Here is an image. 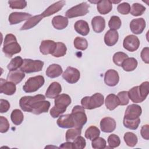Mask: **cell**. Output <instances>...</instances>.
<instances>
[{
	"label": "cell",
	"mask_w": 149,
	"mask_h": 149,
	"mask_svg": "<svg viewBox=\"0 0 149 149\" xmlns=\"http://www.w3.org/2000/svg\"><path fill=\"white\" fill-rule=\"evenodd\" d=\"M66 2L65 1H58L51 6H49L47 9H45L41 14L39 15H36L31 17L20 28L21 30H28L30 29L35 26H36L44 17L49 16L58 11H59L63 6L65 5Z\"/></svg>",
	"instance_id": "1"
},
{
	"label": "cell",
	"mask_w": 149,
	"mask_h": 149,
	"mask_svg": "<svg viewBox=\"0 0 149 149\" xmlns=\"http://www.w3.org/2000/svg\"><path fill=\"white\" fill-rule=\"evenodd\" d=\"M54 103L55 105L50 110V115L56 118L66 111L68 106L71 103V98L69 95L62 94L55 98Z\"/></svg>",
	"instance_id": "2"
},
{
	"label": "cell",
	"mask_w": 149,
	"mask_h": 149,
	"mask_svg": "<svg viewBox=\"0 0 149 149\" xmlns=\"http://www.w3.org/2000/svg\"><path fill=\"white\" fill-rule=\"evenodd\" d=\"M2 51L8 58H10L13 55L18 54L21 51L20 45L17 42L15 36L12 34L6 35L3 41Z\"/></svg>",
	"instance_id": "3"
},
{
	"label": "cell",
	"mask_w": 149,
	"mask_h": 149,
	"mask_svg": "<svg viewBox=\"0 0 149 149\" xmlns=\"http://www.w3.org/2000/svg\"><path fill=\"white\" fill-rule=\"evenodd\" d=\"M104 95L100 93H95L91 97L86 96L81 100L82 107L87 109H93L98 108L104 104Z\"/></svg>",
	"instance_id": "4"
},
{
	"label": "cell",
	"mask_w": 149,
	"mask_h": 149,
	"mask_svg": "<svg viewBox=\"0 0 149 149\" xmlns=\"http://www.w3.org/2000/svg\"><path fill=\"white\" fill-rule=\"evenodd\" d=\"M70 114L73 120L74 127L81 129L87 120L84 108L81 106L76 105L72 109Z\"/></svg>",
	"instance_id": "5"
},
{
	"label": "cell",
	"mask_w": 149,
	"mask_h": 149,
	"mask_svg": "<svg viewBox=\"0 0 149 149\" xmlns=\"http://www.w3.org/2000/svg\"><path fill=\"white\" fill-rule=\"evenodd\" d=\"M45 80L42 76H36L30 77L23 87L24 92L30 93L37 91L44 84Z\"/></svg>",
	"instance_id": "6"
},
{
	"label": "cell",
	"mask_w": 149,
	"mask_h": 149,
	"mask_svg": "<svg viewBox=\"0 0 149 149\" xmlns=\"http://www.w3.org/2000/svg\"><path fill=\"white\" fill-rule=\"evenodd\" d=\"M44 63V62L40 60L24 59L23 65L20 67V70L26 73L40 72L42 70Z\"/></svg>",
	"instance_id": "7"
},
{
	"label": "cell",
	"mask_w": 149,
	"mask_h": 149,
	"mask_svg": "<svg viewBox=\"0 0 149 149\" xmlns=\"http://www.w3.org/2000/svg\"><path fill=\"white\" fill-rule=\"evenodd\" d=\"M89 7L90 6L87 2H82L68 10L65 15L68 18L84 16L88 12Z\"/></svg>",
	"instance_id": "8"
},
{
	"label": "cell",
	"mask_w": 149,
	"mask_h": 149,
	"mask_svg": "<svg viewBox=\"0 0 149 149\" xmlns=\"http://www.w3.org/2000/svg\"><path fill=\"white\" fill-rule=\"evenodd\" d=\"M50 107V102L45 100H40L34 102L29 108V112L36 115H40L42 113L47 112Z\"/></svg>",
	"instance_id": "9"
},
{
	"label": "cell",
	"mask_w": 149,
	"mask_h": 149,
	"mask_svg": "<svg viewBox=\"0 0 149 149\" xmlns=\"http://www.w3.org/2000/svg\"><path fill=\"white\" fill-rule=\"evenodd\" d=\"M45 97L42 94H38L34 96L22 97L19 101V105L24 112H29L30 107L35 101L40 100H45Z\"/></svg>",
	"instance_id": "10"
},
{
	"label": "cell",
	"mask_w": 149,
	"mask_h": 149,
	"mask_svg": "<svg viewBox=\"0 0 149 149\" xmlns=\"http://www.w3.org/2000/svg\"><path fill=\"white\" fill-rule=\"evenodd\" d=\"M63 78L69 83L74 84L79 81L80 73L76 68L68 66L62 74Z\"/></svg>",
	"instance_id": "11"
},
{
	"label": "cell",
	"mask_w": 149,
	"mask_h": 149,
	"mask_svg": "<svg viewBox=\"0 0 149 149\" xmlns=\"http://www.w3.org/2000/svg\"><path fill=\"white\" fill-rule=\"evenodd\" d=\"M123 46L125 49L130 52L136 51L140 46V41L137 37L134 35L127 36L123 42Z\"/></svg>",
	"instance_id": "12"
},
{
	"label": "cell",
	"mask_w": 149,
	"mask_h": 149,
	"mask_svg": "<svg viewBox=\"0 0 149 149\" xmlns=\"http://www.w3.org/2000/svg\"><path fill=\"white\" fill-rule=\"evenodd\" d=\"M119 81V76L117 71L109 69L106 72L104 76V81L107 85L110 87L115 86Z\"/></svg>",
	"instance_id": "13"
},
{
	"label": "cell",
	"mask_w": 149,
	"mask_h": 149,
	"mask_svg": "<svg viewBox=\"0 0 149 149\" xmlns=\"http://www.w3.org/2000/svg\"><path fill=\"white\" fill-rule=\"evenodd\" d=\"M141 108L136 104H131L129 105L125 112L124 118L129 119H134L139 116L141 114Z\"/></svg>",
	"instance_id": "14"
},
{
	"label": "cell",
	"mask_w": 149,
	"mask_h": 149,
	"mask_svg": "<svg viewBox=\"0 0 149 149\" xmlns=\"http://www.w3.org/2000/svg\"><path fill=\"white\" fill-rule=\"evenodd\" d=\"M16 90L15 83L5 80L1 78L0 80V93L8 95H11L15 93Z\"/></svg>",
	"instance_id": "15"
},
{
	"label": "cell",
	"mask_w": 149,
	"mask_h": 149,
	"mask_svg": "<svg viewBox=\"0 0 149 149\" xmlns=\"http://www.w3.org/2000/svg\"><path fill=\"white\" fill-rule=\"evenodd\" d=\"M146 27V22L143 18L133 19L130 23V29L135 34H141Z\"/></svg>",
	"instance_id": "16"
},
{
	"label": "cell",
	"mask_w": 149,
	"mask_h": 149,
	"mask_svg": "<svg viewBox=\"0 0 149 149\" xmlns=\"http://www.w3.org/2000/svg\"><path fill=\"white\" fill-rule=\"evenodd\" d=\"M31 17V15L28 13L12 12L9 16V22L10 24H16Z\"/></svg>",
	"instance_id": "17"
},
{
	"label": "cell",
	"mask_w": 149,
	"mask_h": 149,
	"mask_svg": "<svg viewBox=\"0 0 149 149\" xmlns=\"http://www.w3.org/2000/svg\"><path fill=\"white\" fill-rule=\"evenodd\" d=\"M100 127L102 132L111 133L115 130L116 128V122L112 118H104L100 122Z\"/></svg>",
	"instance_id": "18"
},
{
	"label": "cell",
	"mask_w": 149,
	"mask_h": 149,
	"mask_svg": "<svg viewBox=\"0 0 149 149\" xmlns=\"http://www.w3.org/2000/svg\"><path fill=\"white\" fill-rule=\"evenodd\" d=\"M56 47V42L52 40H43L41 42L40 46V51L43 55L52 54Z\"/></svg>",
	"instance_id": "19"
},
{
	"label": "cell",
	"mask_w": 149,
	"mask_h": 149,
	"mask_svg": "<svg viewBox=\"0 0 149 149\" xmlns=\"http://www.w3.org/2000/svg\"><path fill=\"white\" fill-rule=\"evenodd\" d=\"M62 91V87L61 84L56 81L52 82L48 87L45 96L48 98H55Z\"/></svg>",
	"instance_id": "20"
},
{
	"label": "cell",
	"mask_w": 149,
	"mask_h": 149,
	"mask_svg": "<svg viewBox=\"0 0 149 149\" xmlns=\"http://www.w3.org/2000/svg\"><path fill=\"white\" fill-rule=\"evenodd\" d=\"M56 123L61 128H71L74 127V122L71 114H66L61 115L58 119Z\"/></svg>",
	"instance_id": "21"
},
{
	"label": "cell",
	"mask_w": 149,
	"mask_h": 149,
	"mask_svg": "<svg viewBox=\"0 0 149 149\" xmlns=\"http://www.w3.org/2000/svg\"><path fill=\"white\" fill-rule=\"evenodd\" d=\"M91 25L93 30L98 33H101L105 27V21L104 17L100 16L94 17L91 20Z\"/></svg>",
	"instance_id": "22"
},
{
	"label": "cell",
	"mask_w": 149,
	"mask_h": 149,
	"mask_svg": "<svg viewBox=\"0 0 149 149\" xmlns=\"http://www.w3.org/2000/svg\"><path fill=\"white\" fill-rule=\"evenodd\" d=\"M24 77V73L20 69H17L16 70L10 71L8 73L7 76V80L11 81L16 84L21 82Z\"/></svg>",
	"instance_id": "23"
},
{
	"label": "cell",
	"mask_w": 149,
	"mask_h": 149,
	"mask_svg": "<svg viewBox=\"0 0 149 149\" xmlns=\"http://www.w3.org/2000/svg\"><path fill=\"white\" fill-rule=\"evenodd\" d=\"M119 38L117 31L109 30L107 31L104 36V42L108 46H113L116 44Z\"/></svg>",
	"instance_id": "24"
},
{
	"label": "cell",
	"mask_w": 149,
	"mask_h": 149,
	"mask_svg": "<svg viewBox=\"0 0 149 149\" xmlns=\"http://www.w3.org/2000/svg\"><path fill=\"white\" fill-rule=\"evenodd\" d=\"M97 5V10L102 15L108 13L112 9V3L109 0L98 1Z\"/></svg>",
	"instance_id": "25"
},
{
	"label": "cell",
	"mask_w": 149,
	"mask_h": 149,
	"mask_svg": "<svg viewBox=\"0 0 149 149\" xmlns=\"http://www.w3.org/2000/svg\"><path fill=\"white\" fill-rule=\"evenodd\" d=\"M74 28L77 33L84 36H87L90 31L88 24L87 22L83 20H79L77 21L74 23Z\"/></svg>",
	"instance_id": "26"
},
{
	"label": "cell",
	"mask_w": 149,
	"mask_h": 149,
	"mask_svg": "<svg viewBox=\"0 0 149 149\" xmlns=\"http://www.w3.org/2000/svg\"><path fill=\"white\" fill-rule=\"evenodd\" d=\"M62 67L58 64H52L49 65L46 70V75L50 78H55L59 76L62 73Z\"/></svg>",
	"instance_id": "27"
},
{
	"label": "cell",
	"mask_w": 149,
	"mask_h": 149,
	"mask_svg": "<svg viewBox=\"0 0 149 149\" xmlns=\"http://www.w3.org/2000/svg\"><path fill=\"white\" fill-rule=\"evenodd\" d=\"M52 23L56 29L62 30L67 27L68 24V19L64 16L58 15L53 17Z\"/></svg>",
	"instance_id": "28"
},
{
	"label": "cell",
	"mask_w": 149,
	"mask_h": 149,
	"mask_svg": "<svg viewBox=\"0 0 149 149\" xmlns=\"http://www.w3.org/2000/svg\"><path fill=\"white\" fill-rule=\"evenodd\" d=\"M105 104L107 108L110 111L115 109L118 105H120L117 95L114 94H110L107 96Z\"/></svg>",
	"instance_id": "29"
},
{
	"label": "cell",
	"mask_w": 149,
	"mask_h": 149,
	"mask_svg": "<svg viewBox=\"0 0 149 149\" xmlns=\"http://www.w3.org/2000/svg\"><path fill=\"white\" fill-rule=\"evenodd\" d=\"M128 95L129 98L134 103H140L144 100L140 95L139 86H135L132 88L128 91Z\"/></svg>",
	"instance_id": "30"
},
{
	"label": "cell",
	"mask_w": 149,
	"mask_h": 149,
	"mask_svg": "<svg viewBox=\"0 0 149 149\" xmlns=\"http://www.w3.org/2000/svg\"><path fill=\"white\" fill-rule=\"evenodd\" d=\"M137 63V61L134 58H127L123 61L121 66L125 71L130 72L136 68Z\"/></svg>",
	"instance_id": "31"
},
{
	"label": "cell",
	"mask_w": 149,
	"mask_h": 149,
	"mask_svg": "<svg viewBox=\"0 0 149 149\" xmlns=\"http://www.w3.org/2000/svg\"><path fill=\"white\" fill-rule=\"evenodd\" d=\"M10 118L13 124L15 125H19L22 123L24 119V116L20 110L16 109L12 111L10 115Z\"/></svg>",
	"instance_id": "32"
},
{
	"label": "cell",
	"mask_w": 149,
	"mask_h": 149,
	"mask_svg": "<svg viewBox=\"0 0 149 149\" xmlns=\"http://www.w3.org/2000/svg\"><path fill=\"white\" fill-rule=\"evenodd\" d=\"M100 131L98 127L94 126H91L86 130L85 132V137L86 139L93 140L99 137Z\"/></svg>",
	"instance_id": "33"
},
{
	"label": "cell",
	"mask_w": 149,
	"mask_h": 149,
	"mask_svg": "<svg viewBox=\"0 0 149 149\" xmlns=\"http://www.w3.org/2000/svg\"><path fill=\"white\" fill-rule=\"evenodd\" d=\"M125 142L129 147H134L137 143L138 139L137 136L132 132H126L123 137Z\"/></svg>",
	"instance_id": "34"
},
{
	"label": "cell",
	"mask_w": 149,
	"mask_h": 149,
	"mask_svg": "<svg viewBox=\"0 0 149 149\" xmlns=\"http://www.w3.org/2000/svg\"><path fill=\"white\" fill-rule=\"evenodd\" d=\"M23 63V59L20 56H16L13 58L7 66V68L10 70H16L20 68Z\"/></svg>",
	"instance_id": "35"
},
{
	"label": "cell",
	"mask_w": 149,
	"mask_h": 149,
	"mask_svg": "<svg viewBox=\"0 0 149 149\" xmlns=\"http://www.w3.org/2000/svg\"><path fill=\"white\" fill-rule=\"evenodd\" d=\"M66 51H67V48L65 44L62 42H56V48L54 52L52 54V55L54 57H56V58L61 57L64 56L66 54Z\"/></svg>",
	"instance_id": "36"
},
{
	"label": "cell",
	"mask_w": 149,
	"mask_h": 149,
	"mask_svg": "<svg viewBox=\"0 0 149 149\" xmlns=\"http://www.w3.org/2000/svg\"><path fill=\"white\" fill-rule=\"evenodd\" d=\"M125 127L132 130H136L139 127L140 123V119L139 118L134 119H129L123 118V121Z\"/></svg>",
	"instance_id": "37"
},
{
	"label": "cell",
	"mask_w": 149,
	"mask_h": 149,
	"mask_svg": "<svg viewBox=\"0 0 149 149\" xmlns=\"http://www.w3.org/2000/svg\"><path fill=\"white\" fill-rule=\"evenodd\" d=\"M145 10L146 7H144L143 5L139 3H134L132 6L130 12L132 15L138 16L143 15Z\"/></svg>",
	"instance_id": "38"
},
{
	"label": "cell",
	"mask_w": 149,
	"mask_h": 149,
	"mask_svg": "<svg viewBox=\"0 0 149 149\" xmlns=\"http://www.w3.org/2000/svg\"><path fill=\"white\" fill-rule=\"evenodd\" d=\"M73 44L74 47L79 50L84 51L88 47V42L86 38L77 37L74 40Z\"/></svg>",
	"instance_id": "39"
},
{
	"label": "cell",
	"mask_w": 149,
	"mask_h": 149,
	"mask_svg": "<svg viewBox=\"0 0 149 149\" xmlns=\"http://www.w3.org/2000/svg\"><path fill=\"white\" fill-rule=\"evenodd\" d=\"M81 129L74 128L70 129L67 130L66 133V140L67 141H70L74 140L77 137L81 134Z\"/></svg>",
	"instance_id": "40"
},
{
	"label": "cell",
	"mask_w": 149,
	"mask_h": 149,
	"mask_svg": "<svg viewBox=\"0 0 149 149\" xmlns=\"http://www.w3.org/2000/svg\"><path fill=\"white\" fill-rule=\"evenodd\" d=\"M122 24V22L119 17L117 16H112L109 22H108V26L110 28V30H116L119 29Z\"/></svg>",
	"instance_id": "41"
},
{
	"label": "cell",
	"mask_w": 149,
	"mask_h": 149,
	"mask_svg": "<svg viewBox=\"0 0 149 149\" xmlns=\"http://www.w3.org/2000/svg\"><path fill=\"white\" fill-rule=\"evenodd\" d=\"M128 58L127 54L122 52H116L113 56V61L115 65L121 66L123 61Z\"/></svg>",
	"instance_id": "42"
},
{
	"label": "cell",
	"mask_w": 149,
	"mask_h": 149,
	"mask_svg": "<svg viewBox=\"0 0 149 149\" xmlns=\"http://www.w3.org/2000/svg\"><path fill=\"white\" fill-rule=\"evenodd\" d=\"M92 147L95 149H103L106 147V141L102 137H98L92 140Z\"/></svg>",
	"instance_id": "43"
},
{
	"label": "cell",
	"mask_w": 149,
	"mask_h": 149,
	"mask_svg": "<svg viewBox=\"0 0 149 149\" xmlns=\"http://www.w3.org/2000/svg\"><path fill=\"white\" fill-rule=\"evenodd\" d=\"M108 143L111 148H116L120 144V140L119 136L115 134H112L108 138Z\"/></svg>",
	"instance_id": "44"
},
{
	"label": "cell",
	"mask_w": 149,
	"mask_h": 149,
	"mask_svg": "<svg viewBox=\"0 0 149 149\" xmlns=\"http://www.w3.org/2000/svg\"><path fill=\"white\" fill-rule=\"evenodd\" d=\"M8 3L12 9H24L27 6V2L23 0L9 1Z\"/></svg>",
	"instance_id": "45"
},
{
	"label": "cell",
	"mask_w": 149,
	"mask_h": 149,
	"mask_svg": "<svg viewBox=\"0 0 149 149\" xmlns=\"http://www.w3.org/2000/svg\"><path fill=\"white\" fill-rule=\"evenodd\" d=\"M117 97L119 101V104L120 105H126L129 102V97L128 95V91H122L119 92Z\"/></svg>",
	"instance_id": "46"
},
{
	"label": "cell",
	"mask_w": 149,
	"mask_h": 149,
	"mask_svg": "<svg viewBox=\"0 0 149 149\" xmlns=\"http://www.w3.org/2000/svg\"><path fill=\"white\" fill-rule=\"evenodd\" d=\"M139 91L140 95L144 100L147 97L149 93V83L148 81H144L139 86Z\"/></svg>",
	"instance_id": "47"
},
{
	"label": "cell",
	"mask_w": 149,
	"mask_h": 149,
	"mask_svg": "<svg viewBox=\"0 0 149 149\" xmlns=\"http://www.w3.org/2000/svg\"><path fill=\"white\" fill-rule=\"evenodd\" d=\"M74 148H79L82 149L86 147V142L85 139L80 136L77 137L73 142Z\"/></svg>",
	"instance_id": "48"
},
{
	"label": "cell",
	"mask_w": 149,
	"mask_h": 149,
	"mask_svg": "<svg viewBox=\"0 0 149 149\" xmlns=\"http://www.w3.org/2000/svg\"><path fill=\"white\" fill-rule=\"evenodd\" d=\"M117 10L122 15H127L130 11V5L127 2H123L118 5Z\"/></svg>",
	"instance_id": "49"
},
{
	"label": "cell",
	"mask_w": 149,
	"mask_h": 149,
	"mask_svg": "<svg viewBox=\"0 0 149 149\" xmlns=\"http://www.w3.org/2000/svg\"><path fill=\"white\" fill-rule=\"evenodd\" d=\"M0 120H1L0 132H1V133H5L9 129V122L6 118H5L2 116H0Z\"/></svg>",
	"instance_id": "50"
},
{
	"label": "cell",
	"mask_w": 149,
	"mask_h": 149,
	"mask_svg": "<svg viewBox=\"0 0 149 149\" xmlns=\"http://www.w3.org/2000/svg\"><path fill=\"white\" fill-rule=\"evenodd\" d=\"M10 108V104L9 102L3 99L0 100V112L1 113H5Z\"/></svg>",
	"instance_id": "51"
},
{
	"label": "cell",
	"mask_w": 149,
	"mask_h": 149,
	"mask_svg": "<svg viewBox=\"0 0 149 149\" xmlns=\"http://www.w3.org/2000/svg\"><path fill=\"white\" fill-rule=\"evenodd\" d=\"M141 58L142 60L146 63H149V48L148 47H145L141 52Z\"/></svg>",
	"instance_id": "52"
},
{
	"label": "cell",
	"mask_w": 149,
	"mask_h": 149,
	"mask_svg": "<svg viewBox=\"0 0 149 149\" xmlns=\"http://www.w3.org/2000/svg\"><path fill=\"white\" fill-rule=\"evenodd\" d=\"M149 126L148 125H143L141 129L140 133L142 136V137L145 139L148 140L149 139Z\"/></svg>",
	"instance_id": "53"
},
{
	"label": "cell",
	"mask_w": 149,
	"mask_h": 149,
	"mask_svg": "<svg viewBox=\"0 0 149 149\" xmlns=\"http://www.w3.org/2000/svg\"><path fill=\"white\" fill-rule=\"evenodd\" d=\"M60 148H74L73 143L70 141H67L66 143H62L60 146Z\"/></svg>",
	"instance_id": "54"
},
{
	"label": "cell",
	"mask_w": 149,
	"mask_h": 149,
	"mask_svg": "<svg viewBox=\"0 0 149 149\" xmlns=\"http://www.w3.org/2000/svg\"><path fill=\"white\" fill-rule=\"evenodd\" d=\"M111 2H112H112H113L114 3H119V2H120V1H111Z\"/></svg>",
	"instance_id": "55"
}]
</instances>
